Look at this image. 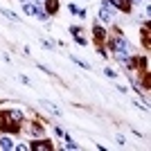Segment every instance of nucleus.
<instances>
[{
	"instance_id": "nucleus-1",
	"label": "nucleus",
	"mask_w": 151,
	"mask_h": 151,
	"mask_svg": "<svg viewBox=\"0 0 151 151\" xmlns=\"http://www.w3.org/2000/svg\"><path fill=\"white\" fill-rule=\"evenodd\" d=\"M23 5H25V14H29V16H36L38 20H47L50 18V14L41 7V2H34V5H32V2H23Z\"/></svg>"
},
{
	"instance_id": "nucleus-2",
	"label": "nucleus",
	"mask_w": 151,
	"mask_h": 151,
	"mask_svg": "<svg viewBox=\"0 0 151 151\" xmlns=\"http://www.w3.org/2000/svg\"><path fill=\"white\" fill-rule=\"evenodd\" d=\"M111 50L117 52L120 57H126V41L122 36H115L113 41H111Z\"/></svg>"
},
{
	"instance_id": "nucleus-3",
	"label": "nucleus",
	"mask_w": 151,
	"mask_h": 151,
	"mask_svg": "<svg viewBox=\"0 0 151 151\" xmlns=\"http://www.w3.org/2000/svg\"><path fill=\"white\" fill-rule=\"evenodd\" d=\"M111 16H113V5H111L108 0H104L101 7H99V20H101V23H108Z\"/></svg>"
},
{
	"instance_id": "nucleus-4",
	"label": "nucleus",
	"mask_w": 151,
	"mask_h": 151,
	"mask_svg": "<svg viewBox=\"0 0 151 151\" xmlns=\"http://www.w3.org/2000/svg\"><path fill=\"white\" fill-rule=\"evenodd\" d=\"M29 149L34 151H52V142H47V140H36V142H32Z\"/></svg>"
},
{
	"instance_id": "nucleus-5",
	"label": "nucleus",
	"mask_w": 151,
	"mask_h": 151,
	"mask_svg": "<svg viewBox=\"0 0 151 151\" xmlns=\"http://www.w3.org/2000/svg\"><path fill=\"white\" fill-rule=\"evenodd\" d=\"M113 7H117L120 12H129L131 9V0H108Z\"/></svg>"
},
{
	"instance_id": "nucleus-6",
	"label": "nucleus",
	"mask_w": 151,
	"mask_h": 151,
	"mask_svg": "<svg viewBox=\"0 0 151 151\" xmlns=\"http://www.w3.org/2000/svg\"><path fill=\"white\" fill-rule=\"evenodd\" d=\"M14 140L12 138H7V135H0V149H5V151H12L14 149Z\"/></svg>"
},
{
	"instance_id": "nucleus-7",
	"label": "nucleus",
	"mask_w": 151,
	"mask_h": 151,
	"mask_svg": "<svg viewBox=\"0 0 151 151\" xmlns=\"http://www.w3.org/2000/svg\"><path fill=\"white\" fill-rule=\"evenodd\" d=\"M38 104H41V106H45V108H47V111H50V113H54V115H57V117H59V115H61V111H59V108H57V104H52V101H47V99H41V101H38Z\"/></svg>"
},
{
	"instance_id": "nucleus-8",
	"label": "nucleus",
	"mask_w": 151,
	"mask_h": 151,
	"mask_svg": "<svg viewBox=\"0 0 151 151\" xmlns=\"http://www.w3.org/2000/svg\"><path fill=\"white\" fill-rule=\"evenodd\" d=\"M59 9V0H45V12L47 14H57Z\"/></svg>"
},
{
	"instance_id": "nucleus-9",
	"label": "nucleus",
	"mask_w": 151,
	"mask_h": 151,
	"mask_svg": "<svg viewBox=\"0 0 151 151\" xmlns=\"http://www.w3.org/2000/svg\"><path fill=\"white\" fill-rule=\"evenodd\" d=\"M93 34H95V38H97L99 43H101V41H104V38H106V32L101 29L99 25H95V27H93Z\"/></svg>"
},
{
	"instance_id": "nucleus-10",
	"label": "nucleus",
	"mask_w": 151,
	"mask_h": 151,
	"mask_svg": "<svg viewBox=\"0 0 151 151\" xmlns=\"http://www.w3.org/2000/svg\"><path fill=\"white\" fill-rule=\"evenodd\" d=\"M63 149H72V151H75V149H79V147H77V142L70 138V135H65V145H63Z\"/></svg>"
},
{
	"instance_id": "nucleus-11",
	"label": "nucleus",
	"mask_w": 151,
	"mask_h": 151,
	"mask_svg": "<svg viewBox=\"0 0 151 151\" xmlns=\"http://www.w3.org/2000/svg\"><path fill=\"white\" fill-rule=\"evenodd\" d=\"M2 16H7V18L12 20V23H20V18H18V16H16L14 12H9V9H2Z\"/></svg>"
},
{
	"instance_id": "nucleus-12",
	"label": "nucleus",
	"mask_w": 151,
	"mask_h": 151,
	"mask_svg": "<svg viewBox=\"0 0 151 151\" xmlns=\"http://www.w3.org/2000/svg\"><path fill=\"white\" fill-rule=\"evenodd\" d=\"M70 61L72 63H77V65H79V68H83V70H90V65L86 61H81V59H77V57H70Z\"/></svg>"
},
{
	"instance_id": "nucleus-13",
	"label": "nucleus",
	"mask_w": 151,
	"mask_h": 151,
	"mask_svg": "<svg viewBox=\"0 0 151 151\" xmlns=\"http://www.w3.org/2000/svg\"><path fill=\"white\" fill-rule=\"evenodd\" d=\"M32 133H34V135H43V126H41V124L36 122V124L32 126Z\"/></svg>"
},
{
	"instance_id": "nucleus-14",
	"label": "nucleus",
	"mask_w": 151,
	"mask_h": 151,
	"mask_svg": "<svg viewBox=\"0 0 151 151\" xmlns=\"http://www.w3.org/2000/svg\"><path fill=\"white\" fill-rule=\"evenodd\" d=\"M18 81H23V83H25V86H32V81H29V79H27V77H23V75H18Z\"/></svg>"
},
{
	"instance_id": "nucleus-15",
	"label": "nucleus",
	"mask_w": 151,
	"mask_h": 151,
	"mask_svg": "<svg viewBox=\"0 0 151 151\" xmlns=\"http://www.w3.org/2000/svg\"><path fill=\"white\" fill-rule=\"evenodd\" d=\"M75 14H77V16H79V18H86V9H77Z\"/></svg>"
},
{
	"instance_id": "nucleus-16",
	"label": "nucleus",
	"mask_w": 151,
	"mask_h": 151,
	"mask_svg": "<svg viewBox=\"0 0 151 151\" xmlns=\"http://www.w3.org/2000/svg\"><path fill=\"white\" fill-rule=\"evenodd\" d=\"M43 47H47V50H52V47H54V43H52V41H43Z\"/></svg>"
},
{
	"instance_id": "nucleus-17",
	"label": "nucleus",
	"mask_w": 151,
	"mask_h": 151,
	"mask_svg": "<svg viewBox=\"0 0 151 151\" xmlns=\"http://www.w3.org/2000/svg\"><path fill=\"white\" fill-rule=\"evenodd\" d=\"M104 72H106V77H117V72H115V70H108V68H106Z\"/></svg>"
},
{
	"instance_id": "nucleus-18",
	"label": "nucleus",
	"mask_w": 151,
	"mask_h": 151,
	"mask_svg": "<svg viewBox=\"0 0 151 151\" xmlns=\"http://www.w3.org/2000/svg\"><path fill=\"white\" fill-rule=\"evenodd\" d=\"M133 2H142V0H133Z\"/></svg>"
},
{
	"instance_id": "nucleus-19",
	"label": "nucleus",
	"mask_w": 151,
	"mask_h": 151,
	"mask_svg": "<svg viewBox=\"0 0 151 151\" xmlns=\"http://www.w3.org/2000/svg\"><path fill=\"white\" fill-rule=\"evenodd\" d=\"M20 2H29V0H20Z\"/></svg>"
}]
</instances>
